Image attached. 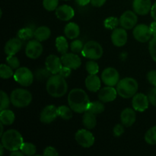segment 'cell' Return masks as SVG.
I'll return each mask as SVG.
<instances>
[{"label":"cell","mask_w":156,"mask_h":156,"mask_svg":"<svg viewBox=\"0 0 156 156\" xmlns=\"http://www.w3.org/2000/svg\"><path fill=\"white\" fill-rule=\"evenodd\" d=\"M69 106L76 113H85L88 110L91 101L87 93L82 88H74L68 95Z\"/></svg>","instance_id":"cell-1"},{"label":"cell","mask_w":156,"mask_h":156,"mask_svg":"<svg viewBox=\"0 0 156 156\" xmlns=\"http://www.w3.org/2000/svg\"><path fill=\"white\" fill-rule=\"evenodd\" d=\"M46 88L50 96L53 98H61L66 94L68 85L65 78L59 74H54L47 79Z\"/></svg>","instance_id":"cell-2"},{"label":"cell","mask_w":156,"mask_h":156,"mask_svg":"<svg viewBox=\"0 0 156 156\" xmlns=\"http://www.w3.org/2000/svg\"><path fill=\"white\" fill-rule=\"evenodd\" d=\"M2 144L10 152L19 150L24 143L21 134L16 129H9L2 136Z\"/></svg>","instance_id":"cell-3"},{"label":"cell","mask_w":156,"mask_h":156,"mask_svg":"<svg viewBox=\"0 0 156 156\" xmlns=\"http://www.w3.org/2000/svg\"><path fill=\"white\" fill-rule=\"evenodd\" d=\"M138 82L131 77H126L119 81L117 85V94L123 98H130L138 91Z\"/></svg>","instance_id":"cell-4"},{"label":"cell","mask_w":156,"mask_h":156,"mask_svg":"<svg viewBox=\"0 0 156 156\" xmlns=\"http://www.w3.org/2000/svg\"><path fill=\"white\" fill-rule=\"evenodd\" d=\"M11 102L15 108H23L28 106L32 101V94L29 91L23 88L13 90L10 95Z\"/></svg>","instance_id":"cell-5"},{"label":"cell","mask_w":156,"mask_h":156,"mask_svg":"<svg viewBox=\"0 0 156 156\" xmlns=\"http://www.w3.org/2000/svg\"><path fill=\"white\" fill-rule=\"evenodd\" d=\"M103 53L104 50L101 44L94 41H88L84 45L83 50L82 51V54L84 57L92 60L101 59L103 56Z\"/></svg>","instance_id":"cell-6"},{"label":"cell","mask_w":156,"mask_h":156,"mask_svg":"<svg viewBox=\"0 0 156 156\" xmlns=\"http://www.w3.org/2000/svg\"><path fill=\"white\" fill-rule=\"evenodd\" d=\"M13 77L18 84L24 87L31 85L34 79L33 73L27 67H19L17 69Z\"/></svg>","instance_id":"cell-7"},{"label":"cell","mask_w":156,"mask_h":156,"mask_svg":"<svg viewBox=\"0 0 156 156\" xmlns=\"http://www.w3.org/2000/svg\"><path fill=\"white\" fill-rule=\"evenodd\" d=\"M76 142L79 146L84 148H89L94 143V136L90 131L82 129L76 132L75 136Z\"/></svg>","instance_id":"cell-8"},{"label":"cell","mask_w":156,"mask_h":156,"mask_svg":"<svg viewBox=\"0 0 156 156\" xmlns=\"http://www.w3.org/2000/svg\"><path fill=\"white\" fill-rule=\"evenodd\" d=\"M101 80L107 86H115L120 81V75L116 69L106 68L101 73Z\"/></svg>","instance_id":"cell-9"},{"label":"cell","mask_w":156,"mask_h":156,"mask_svg":"<svg viewBox=\"0 0 156 156\" xmlns=\"http://www.w3.org/2000/svg\"><path fill=\"white\" fill-rule=\"evenodd\" d=\"M133 34L134 38L140 43L147 42V41H150L152 37L150 27L144 24H141L136 26L134 27Z\"/></svg>","instance_id":"cell-10"},{"label":"cell","mask_w":156,"mask_h":156,"mask_svg":"<svg viewBox=\"0 0 156 156\" xmlns=\"http://www.w3.org/2000/svg\"><path fill=\"white\" fill-rule=\"evenodd\" d=\"M42 44L41 41L37 40H32L27 43L25 48V54L28 58L32 59H36L41 56L43 53Z\"/></svg>","instance_id":"cell-11"},{"label":"cell","mask_w":156,"mask_h":156,"mask_svg":"<svg viewBox=\"0 0 156 156\" xmlns=\"http://www.w3.org/2000/svg\"><path fill=\"white\" fill-rule=\"evenodd\" d=\"M138 18L136 13L133 11H126L120 18V24L126 30L133 29L136 24Z\"/></svg>","instance_id":"cell-12"},{"label":"cell","mask_w":156,"mask_h":156,"mask_svg":"<svg viewBox=\"0 0 156 156\" xmlns=\"http://www.w3.org/2000/svg\"><path fill=\"white\" fill-rule=\"evenodd\" d=\"M58 116V108L54 105H47L41 111L40 120L43 123L48 124L54 121Z\"/></svg>","instance_id":"cell-13"},{"label":"cell","mask_w":156,"mask_h":156,"mask_svg":"<svg viewBox=\"0 0 156 156\" xmlns=\"http://www.w3.org/2000/svg\"><path fill=\"white\" fill-rule=\"evenodd\" d=\"M149 100L148 96L143 93H137L133 97L132 105L135 111L143 112L149 108Z\"/></svg>","instance_id":"cell-14"},{"label":"cell","mask_w":156,"mask_h":156,"mask_svg":"<svg viewBox=\"0 0 156 156\" xmlns=\"http://www.w3.org/2000/svg\"><path fill=\"white\" fill-rule=\"evenodd\" d=\"M61 61L62 65L72 69H77L82 65V60L80 57L74 53H66L62 54L61 56Z\"/></svg>","instance_id":"cell-15"},{"label":"cell","mask_w":156,"mask_h":156,"mask_svg":"<svg viewBox=\"0 0 156 156\" xmlns=\"http://www.w3.org/2000/svg\"><path fill=\"white\" fill-rule=\"evenodd\" d=\"M46 68L53 75L58 74L63 66L61 61V58H59L56 55H50L45 60Z\"/></svg>","instance_id":"cell-16"},{"label":"cell","mask_w":156,"mask_h":156,"mask_svg":"<svg viewBox=\"0 0 156 156\" xmlns=\"http://www.w3.org/2000/svg\"><path fill=\"white\" fill-rule=\"evenodd\" d=\"M128 40V35L125 28H115L111 34V41L113 44L117 47L124 46Z\"/></svg>","instance_id":"cell-17"},{"label":"cell","mask_w":156,"mask_h":156,"mask_svg":"<svg viewBox=\"0 0 156 156\" xmlns=\"http://www.w3.org/2000/svg\"><path fill=\"white\" fill-rule=\"evenodd\" d=\"M117 89L112 86H107L99 90L98 98L104 103H108L114 101L117 95Z\"/></svg>","instance_id":"cell-18"},{"label":"cell","mask_w":156,"mask_h":156,"mask_svg":"<svg viewBox=\"0 0 156 156\" xmlns=\"http://www.w3.org/2000/svg\"><path fill=\"white\" fill-rule=\"evenodd\" d=\"M133 9L134 12L138 15H147L152 9L151 0H133Z\"/></svg>","instance_id":"cell-19"},{"label":"cell","mask_w":156,"mask_h":156,"mask_svg":"<svg viewBox=\"0 0 156 156\" xmlns=\"http://www.w3.org/2000/svg\"><path fill=\"white\" fill-rule=\"evenodd\" d=\"M56 15L59 20L67 21L71 20L75 15V11L68 5H62L56 9Z\"/></svg>","instance_id":"cell-20"},{"label":"cell","mask_w":156,"mask_h":156,"mask_svg":"<svg viewBox=\"0 0 156 156\" xmlns=\"http://www.w3.org/2000/svg\"><path fill=\"white\" fill-rule=\"evenodd\" d=\"M22 47V42L19 38H12L6 43L4 47V51L8 56H13L15 55Z\"/></svg>","instance_id":"cell-21"},{"label":"cell","mask_w":156,"mask_h":156,"mask_svg":"<svg viewBox=\"0 0 156 156\" xmlns=\"http://www.w3.org/2000/svg\"><path fill=\"white\" fill-rule=\"evenodd\" d=\"M136 112L132 108H125L120 114V120L123 126L130 127L136 122Z\"/></svg>","instance_id":"cell-22"},{"label":"cell","mask_w":156,"mask_h":156,"mask_svg":"<svg viewBox=\"0 0 156 156\" xmlns=\"http://www.w3.org/2000/svg\"><path fill=\"white\" fill-rule=\"evenodd\" d=\"M85 87L91 92H97L101 89V79L97 75H90L85 79Z\"/></svg>","instance_id":"cell-23"},{"label":"cell","mask_w":156,"mask_h":156,"mask_svg":"<svg viewBox=\"0 0 156 156\" xmlns=\"http://www.w3.org/2000/svg\"><path fill=\"white\" fill-rule=\"evenodd\" d=\"M64 33L69 39H76L80 34V28L76 23L70 22L66 25Z\"/></svg>","instance_id":"cell-24"},{"label":"cell","mask_w":156,"mask_h":156,"mask_svg":"<svg viewBox=\"0 0 156 156\" xmlns=\"http://www.w3.org/2000/svg\"><path fill=\"white\" fill-rule=\"evenodd\" d=\"M51 35V30L47 26H41V27H37L34 31V37L37 41H45L47 39H49Z\"/></svg>","instance_id":"cell-25"},{"label":"cell","mask_w":156,"mask_h":156,"mask_svg":"<svg viewBox=\"0 0 156 156\" xmlns=\"http://www.w3.org/2000/svg\"><path fill=\"white\" fill-rule=\"evenodd\" d=\"M82 123H83V125L87 129H94L96 125H97L96 115L89 112V111H85L83 117H82Z\"/></svg>","instance_id":"cell-26"},{"label":"cell","mask_w":156,"mask_h":156,"mask_svg":"<svg viewBox=\"0 0 156 156\" xmlns=\"http://www.w3.org/2000/svg\"><path fill=\"white\" fill-rule=\"evenodd\" d=\"M15 116L13 111L11 110L5 109L1 111L0 113V122L5 126L12 125L15 122Z\"/></svg>","instance_id":"cell-27"},{"label":"cell","mask_w":156,"mask_h":156,"mask_svg":"<svg viewBox=\"0 0 156 156\" xmlns=\"http://www.w3.org/2000/svg\"><path fill=\"white\" fill-rule=\"evenodd\" d=\"M56 47L57 51L62 55L66 53L69 49V44L66 38L62 36L58 37L56 39Z\"/></svg>","instance_id":"cell-28"},{"label":"cell","mask_w":156,"mask_h":156,"mask_svg":"<svg viewBox=\"0 0 156 156\" xmlns=\"http://www.w3.org/2000/svg\"><path fill=\"white\" fill-rule=\"evenodd\" d=\"M73 110L71 108L66 106V105H62L58 108V114L59 117H60L62 120H69L73 117Z\"/></svg>","instance_id":"cell-29"},{"label":"cell","mask_w":156,"mask_h":156,"mask_svg":"<svg viewBox=\"0 0 156 156\" xmlns=\"http://www.w3.org/2000/svg\"><path fill=\"white\" fill-rule=\"evenodd\" d=\"M105 111V105H104V102L102 101H93L91 102L90 106L88 108V110L87 111L92 113V114L98 115L101 113L104 112Z\"/></svg>","instance_id":"cell-30"},{"label":"cell","mask_w":156,"mask_h":156,"mask_svg":"<svg viewBox=\"0 0 156 156\" xmlns=\"http://www.w3.org/2000/svg\"><path fill=\"white\" fill-rule=\"evenodd\" d=\"M15 73L13 72V69L9 65L2 64L0 66V77L2 79H9L14 76Z\"/></svg>","instance_id":"cell-31"},{"label":"cell","mask_w":156,"mask_h":156,"mask_svg":"<svg viewBox=\"0 0 156 156\" xmlns=\"http://www.w3.org/2000/svg\"><path fill=\"white\" fill-rule=\"evenodd\" d=\"M20 150L24 154V155L32 156L34 155L36 153L37 148L33 143H24L21 146Z\"/></svg>","instance_id":"cell-32"},{"label":"cell","mask_w":156,"mask_h":156,"mask_svg":"<svg viewBox=\"0 0 156 156\" xmlns=\"http://www.w3.org/2000/svg\"><path fill=\"white\" fill-rule=\"evenodd\" d=\"M34 36V32L30 27H24L18 32V37L22 41H27Z\"/></svg>","instance_id":"cell-33"},{"label":"cell","mask_w":156,"mask_h":156,"mask_svg":"<svg viewBox=\"0 0 156 156\" xmlns=\"http://www.w3.org/2000/svg\"><path fill=\"white\" fill-rule=\"evenodd\" d=\"M145 140L149 145H156V126H152L146 132Z\"/></svg>","instance_id":"cell-34"},{"label":"cell","mask_w":156,"mask_h":156,"mask_svg":"<svg viewBox=\"0 0 156 156\" xmlns=\"http://www.w3.org/2000/svg\"><path fill=\"white\" fill-rule=\"evenodd\" d=\"M53 74L47 68L39 69L36 70V72H35L34 77L38 81H44L46 79H48Z\"/></svg>","instance_id":"cell-35"},{"label":"cell","mask_w":156,"mask_h":156,"mask_svg":"<svg viewBox=\"0 0 156 156\" xmlns=\"http://www.w3.org/2000/svg\"><path fill=\"white\" fill-rule=\"evenodd\" d=\"M120 24V19L115 17H109L104 21V25L107 29L114 30Z\"/></svg>","instance_id":"cell-36"},{"label":"cell","mask_w":156,"mask_h":156,"mask_svg":"<svg viewBox=\"0 0 156 156\" xmlns=\"http://www.w3.org/2000/svg\"><path fill=\"white\" fill-rule=\"evenodd\" d=\"M0 98H1V103H0V111L8 109L10 106L11 98L9 97L7 94L4 91H1L0 93Z\"/></svg>","instance_id":"cell-37"},{"label":"cell","mask_w":156,"mask_h":156,"mask_svg":"<svg viewBox=\"0 0 156 156\" xmlns=\"http://www.w3.org/2000/svg\"><path fill=\"white\" fill-rule=\"evenodd\" d=\"M85 69H86V71L88 72V74L90 75H96L99 71L98 65L96 62L92 61V59L86 62Z\"/></svg>","instance_id":"cell-38"},{"label":"cell","mask_w":156,"mask_h":156,"mask_svg":"<svg viewBox=\"0 0 156 156\" xmlns=\"http://www.w3.org/2000/svg\"><path fill=\"white\" fill-rule=\"evenodd\" d=\"M59 0H43V5L48 12H53L58 8Z\"/></svg>","instance_id":"cell-39"},{"label":"cell","mask_w":156,"mask_h":156,"mask_svg":"<svg viewBox=\"0 0 156 156\" xmlns=\"http://www.w3.org/2000/svg\"><path fill=\"white\" fill-rule=\"evenodd\" d=\"M84 44L82 42L79 40H75L70 44V48H71V50L74 53H82V50H83Z\"/></svg>","instance_id":"cell-40"},{"label":"cell","mask_w":156,"mask_h":156,"mask_svg":"<svg viewBox=\"0 0 156 156\" xmlns=\"http://www.w3.org/2000/svg\"><path fill=\"white\" fill-rule=\"evenodd\" d=\"M6 62L9 66H10L13 69H17L20 66V61L18 59V57L13 56H8L6 58Z\"/></svg>","instance_id":"cell-41"},{"label":"cell","mask_w":156,"mask_h":156,"mask_svg":"<svg viewBox=\"0 0 156 156\" xmlns=\"http://www.w3.org/2000/svg\"><path fill=\"white\" fill-rule=\"evenodd\" d=\"M149 50L151 57L156 62V37H153L149 42Z\"/></svg>","instance_id":"cell-42"},{"label":"cell","mask_w":156,"mask_h":156,"mask_svg":"<svg viewBox=\"0 0 156 156\" xmlns=\"http://www.w3.org/2000/svg\"><path fill=\"white\" fill-rule=\"evenodd\" d=\"M123 126V124H117L114 126V129H113V133H114V136L119 137L123 135V133H124V128Z\"/></svg>","instance_id":"cell-43"},{"label":"cell","mask_w":156,"mask_h":156,"mask_svg":"<svg viewBox=\"0 0 156 156\" xmlns=\"http://www.w3.org/2000/svg\"><path fill=\"white\" fill-rule=\"evenodd\" d=\"M43 155L45 156H57L59 155V153L55 148L52 147V146H48L44 149Z\"/></svg>","instance_id":"cell-44"},{"label":"cell","mask_w":156,"mask_h":156,"mask_svg":"<svg viewBox=\"0 0 156 156\" xmlns=\"http://www.w3.org/2000/svg\"><path fill=\"white\" fill-rule=\"evenodd\" d=\"M147 79L151 85L156 87V70H152L148 73Z\"/></svg>","instance_id":"cell-45"},{"label":"cell","mask_w":156,"mask_h":156,"mask_svg":"<svg viewBox=\"0 0 156 156\" xmlns=\"http://www.w3.org/2000/svg\"><path fill=\"white\" fill-rule=\"evenodd\" d=\"M148 98H149V102L151 103V105L156 107V87L152 88L149 91V94H148Z\"/></svg>","instance_id":"cell-46"},{"label":"cell","mask_w":156,"mask_h":156,"mask_svg":"<svg viewBox=\"0 0 156 156\" xmlns=\"http://www.w3.org/2000/svg\"><path fill=\"white\" fill-rule=\"evenodd\" d=\"M71 73H72V69L63 66L62 67V69H61L60 71H59V74L61 75L62 77H64L66 79V78H68L69 76L71 75Z\"/></svg>","instance_id":"cell-47"},{"label":"cell","mask_w":156,"mask_h":156,"mask_svg":"<svg viewBox=\"0 0 156 156\" xmlns=\"http://www.w3.org/2000/svg\"><path fill=\"white\" fill-rule=\"evenodd\" d=\"M107 0H91V3L94 7H101L102 5H105Z\"/></svg>","instance_id":"cell-48"},{"label":"cell","mask_w":156,"mask_h":156,"mask_svg":"<svg viewBox=\"0 0 156 156\" xmlns=\"http://www.w3.org/2000/svg\"><path fill=\"white\" fill-rule=\"evenodd\" d=\"M149 27H150V30L152 34V36L156 37V21H153V22L150 24Z\"/></svg>","instance_id":"cell-49"},{"label":"cell","mask_w":156,"mask_h":156,"mask_svg":"<svg viewBox=\"0 0 156 156\" xmlns=\"http://www.w3.org/2000/svg\"><path fill=\"white\" fill-rule=\"evenodd\" d=\"M76 2L79 5L85 6L87 5L88 4H89V3L91 2V0H76Z\"/></svg>","instance_id":"cell-50"},{"label":"cell","mask_w":156,"mask_h":156,"mask_svg":"<svg viewBox=\"0 0 156 156\" xmlns=\"http://www.w3.org/2000/svg\"><path fill=\"white\" fill-rule=\"evenodd\" d=\"M151 15H152V18L155 21H156V2L152 6V9H151Z\"/></svg>","instance_id":"cell-51"},{"label":"cell","mask_w":156,"mask_h":156,"mask_svg":"<svg viewBox=\"0 0 156 156\" xmlns=\"http://www.w3.org/2000/svg\"><path fill=\"white\" fill-rule=\"evenodd\" d=\"M11 156H23L24 155V154L21 152V150H15L13 151V152H11Z\"/></svg>","instance_id":"cell-52"},{"label":"cell","mask_w":156,"mask_h":156,"mask_svg":"<svg viewBox=\"0 0 156 156\" xmlns=\"http://www.w3.org/2000/svg\"><path fill=\"white\" fill-rule=\"evenodd\" d=\"M4 149H5V147L3 146V145L1 143V145H0V155H3V152H4Z\"/></svg>","instance_id":"cell-53"},{"label":"cell","mask_w":156,"mask_h":156,"mask_svg":"<svg viewBox=\"0 0 156 156\" xmlns=\"http://www.w3.org/2000/svg\"><path fill=\"white\" fill-rule=\"evenodd\" d=\"M64 1H69V0H64Z\"/></svg>","instance_id":"cell-54"}]
</instances>
